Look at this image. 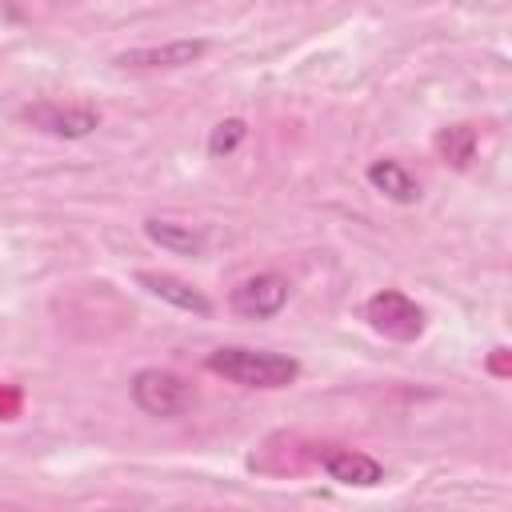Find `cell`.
Masks as SVG:
<instances>
[{
    "label": "cell",
    "mask_w": 512,
    "mask_h": 512,
    "mask_svg": "<svg viewBox=\"0 0 512 512\" xmlns=\"http://www.w3.org/2000/svg\"><path fill=\"white\" fill-rule=\"evenodd\" d=\"M288 292H292V288H288V280H284L280 272H256V276H244V280L232 288L228 304H232V312L244 316V320H272V316L284 312Z\"/></svg>",
    "instance_id": "5b68a950"
},
{
    "label": "cell",
    "mask_w": 512,
    "mask_h": 512,
    "mask_svg": "<svg viewBox=\"0 0 512 512\" xmlns=\"http://www.w3.org/2000/svg\"><path fill=\"white\" fill-rule=\"evenodd\" d=\"M364 320H368L380 336L400 340V344L420 340V336H424V324H428L424 308H420L408 292H400V288H380V292H372V296L364 300Z\"/></svg>",
    "instance_id": "3957f363"
},
{
    "label": "cell",
    "mask_w": 512,
    "mask_h": 512,
    "mask_svg": "<svg viewBox=\"0 0 512 512\" xmlns=\"http://www.w3.org/2000/svg\"><path fill=\"white\" fill-rule=\"evenodd\" d=\"M20 120L44 136L56 140H84L100 128V112L88 104H56V100H36L20 108Z\"/></svg>",
    "instance_id": "277c9868"
},
{
    "label": "cell",
    "mask_w": 512,
    "mask_h": 512,
    "mask_svg": "<svg viewBox=\"0 0 512 512\" xmlns=\"http://www.w3.org/2000/svg\"><path fill=\"white\" fill-rule=\"evenodd\" d=\"M364 176H368V184H372L384 200H392V204H416V200H420V180H416L400 160H372Z\"/></svg>",
    "instance_id": "30bf717a"
},
{
    "label": "cell",
    "mask_w": 512,
    "mask_h": 512,
    "mask_svg": "<svg viewBox=\"0 0 512 512\" xmlns=\"http://www.w3.org/2000/svg\"><path fill=\"white\" fill-rule=\"evenodd\" d=\"M208 40H168V44H144V48H124L112 56V64L120 68H136V72H160V68H188L200 56H208Z\"/></svg>",
    "instance_id": "8992f818"
},
{
    "label": "cell",
    "mask_w": 512,
    "mask_h": 512,
    "mask_svg": "<svg viewBox=\"0 0 512 512\" xmlns=\"http://www.w3.org/2000/svg\"><path fill=\"white\" fill-rule=\"evenodd\" d=\"M204 368L212 376H224L240 388H288L300 376V360L288 352H272V348H244V344H224L212 348L204 356Z\"/></svg>",
    "instance_id": "6da1fadb"
},
{
    "label": "cell",
    "mask_w": 512,
    "mask_h": 512,
    "mask_svg": "<svg viewBox=\"0 0 512 512\" xmlns=\"http://www.w3.org/2000/svg\"><path fill=\"white\" fill-rule=\"evenodd\" d=\"M144 236L156 248L172 252V256H204V232L192 228V224H180V220H168V216H148Z\"/></svg>",
    "instance_id": "9c48e42d"
},
{
    "label": "cell",
    "mask_w": 512,
    "mask_h": 512,
    "mask_svg": "<svg viewBox=\"0 0 512 512\" xmlns=\"http://www.w3.org/2000/svg\"><path fill=\"white\" fill-rule=\"evenodd\" d=\"M136 284H140L148 296H156V300H164V304H172V308H180V312L212 316V300H208L200 288H192L188 280L172 276V272H136Z\"/></svg>",
    "instance_id": "ba28073f"
},
{
    "label": "cell",
    "mask_w": 512,
    "mask_h": 512,
    "mask_svg": "<svg viewBox=\"0 0 512 512\" xmlns=\"http://www.w3.org/2000/svg\"><path fill=\"white\" fill-rule=\"evenodd\" d=\"M320 468L328 480L344 484V488H376L384 480V464L372 460L368 452H356V448H328L320 452Z\"/></svg>",
    "instance_id": "52a82bcc"
},
{
    "label": "cell",
    "mask_w": 512,
    "mask_h": 512,
    "mask_svg": "<svg viewBox=\"0 0 512 512\" xmlns=\"http://www.w3.org/2000/svg\"><path fill=\"white\" fill-rule=\"evenodd\" d=\"M244 136H248V124H244L240 116H228V120H220V124L208 132V156H212V160H224V156H232V152L244 144Z\"/></svg>",
    "instance_id": "7c38bea8"
},
{
    "label": "cell",
    "mask_w": 512,
    "mask_h": 512,
    "mask_svg": "<svg viewBox=\"0 0 512 512\" xmlns=\"http://www.w3.org/2000/svg\"><path fill=\"white\" fill-rule=\"evenodd\" d=\"M128 392H132V404L152 420H176L196 404L192 384H184V376H176L168 368H140L132 376Z\"/></svg>",
    "instance_id": "7a4b0ae2"
},
{
    "label": "cell",
    "mask_w": 512,
    "mask_h": 512,
    "mask_svg": "<svg viewBox=\"0 0 512 512\" xmlns=\"http://www.w3.org/2000/svg\"><path fill=\"white\" fill-rule=\"evenodd\" d=\"M436 152L444 156V164H452V168H468L472 156H476V128H468V124H452V128H444V132L436 136Z\"/></svg>",
    "instance_id": "8fae6325"
}]
</instances>
